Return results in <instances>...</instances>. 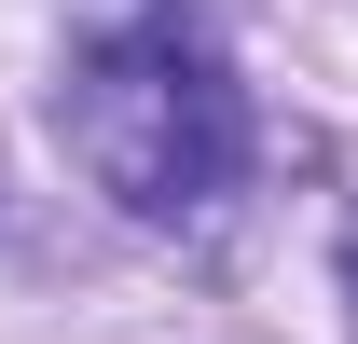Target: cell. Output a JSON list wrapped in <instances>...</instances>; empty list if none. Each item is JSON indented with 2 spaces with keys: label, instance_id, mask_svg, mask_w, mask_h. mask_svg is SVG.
I'll use <instances>...</instances> for the list:
<instances>
[{
  "label": "cell",
  "instance_id": "obj_1",
  "mask_svg": "<svg viewBox=\"0 0 358 344\" xmlns=\"http://www.w3.org/2000/svg\"><path fill=\"white\" fill-rule=\"evenodd\" d=\"M55 138L124 220H207L248 179V96H234L221 42L193 14H166V0H138V14L69 42Z\"/></svg>",
  "mask_w": 358,
  "mask_h": 344
}]
</instances>
